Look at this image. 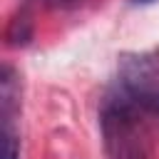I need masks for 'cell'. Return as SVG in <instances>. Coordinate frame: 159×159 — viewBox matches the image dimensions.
I'll list each match as a JSON object with an SVG mask.
<instances>
[{
    "label": "cell",
    "mask_w": 159,
    "mask_h": 159,
    "mask_svg": "<svg viewBox=\"0 0 159 159\" xmlns=\"http://www.w3.org/2000/svg\"><path fill=\"white\" fill-rule=\"evenodd\" d=\"M114 89L147 114H159V50L122 52Z\"/></svg>",
    "instance_id": "cell-2"
},
{
    "label": "cell",
    "mask_w": 159,
    "mask_h": 159,
    "mask_svg": "<svg viewBox=\"0 0 159 159\" xmlns=\"http://www.w3.org/2000/svg\"><path fill=\"white\" fill-rule=\"evenodd\" d=\"M20 157V142L12 127H2V159H17Z\"/></svg>",
    "instance_id": "cell-5"
},
{
    "label": "cell",
    "mask_w": 159,
    "mask_h": 159,
    "mask_svg": "<svg viewBox=\"0 0 159 159\" xmlns=\"http://www.w3.org/2000/svg\"><path fill=\"white\" fill-rule=\"evenodd\" d=\"M42 2L50 7H57V10H72V7H80L84 0H42Z\"/></svg>",
    "instance_id": "cell-6"
},
{
    "label": "cell",
    "mask_w": 159,
    "mask_h": 159,
    "mask_svg": "<svg viewBox=\"0 0 159 159\" xmlns=\"http://www.w3.org/2000/svg\"><path fill=\"white\" fill-rule=\"evenodd\" d=\"M5 40L10 47H25L30 40H32V17L27 10H20L10 25H7V32H5Z\"/></svg>",
    "instance_id": "cell-4"
},
{
    "label": "cell",
    "mask_w": 159,
    "mask_h": 159,
    "mask_svg": "<svg viewBox=\"0 0 159 159\" xmlns=\"http://www.w3.org/2000/svg\"><path fill=\"white\" fill-rule=\"evenodd\" d=\"M0 109L2 127H12V119L20 112V77L10 65H5L0 72Z\"/></svg>",
    "instance_id": "cell-3"
},
{
    "label": "cell",
    "mask_w": 159,
    "mask_h": 159,
    "mask_svg": "<svg viewBox=\"0 0 159 159\" xmlns=\"http://www.w3.org/2000/svg\"><path fill=\"white\" fill-rule=\"evenodd\" d=\"M134 5H149V2H154V0H132Z\"/></svg>",
    "instance_id": "cell-7"
},
{
    "label": "cell",
    "mask_w": 159,
    "mask_h": 159,
    "mask_svg": "<svg viewBox=\"0 0 159 159\" xmlns=\"http://www.w3.org/2000/svg\"><path fill=\"white\" fill-rule=\"evenodd\" d=\"M99 132L107 159H152L147 112L112 89L99 107Z\"/></svg>",
    "instance_id": "cell-1"
}]
</instances>
